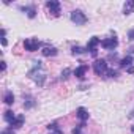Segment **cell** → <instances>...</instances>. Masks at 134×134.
I'll return each mask as SVG.
<instances>
[{
	"label": "cell",
	"mask_w": 134,
	"mask_h": 134,
	"mask_svg": "<svg viewBox=\"0 0 134 134\" xmlns=\"http://www.w3.org/2000/svg\"><path fill=\"white\" fill-rule=\"evenodd\" d=\"M107 70H109V68H107V60H104V58H98V60H95V63H93V71H95L96 76H103V74H106Z\"/></svg>",
	"instance_id": "cell-1"
},
{
	"label": "cell",
	"mask_w": 134,
	"mask_h": 134,
	"mask_svg": "<svg viewBox=\"0 0 134 134\" xmlns=\"http://www.w3.org/2000/svg\"><path fill=\"white\" fill-rule=\"evenodd\" d=\"M2 134H14V131H13L11 128H8V129H3V131H2Z\"/></svg>",
	"instance_id": "cell-23"
},
{
	"label": "cell",
	"mask_w": 134,
	"mask_h": 134,
	"mask_svg": "<svg viewBox=\"0 0 134 134\" xmlns=\"http://www.w3.org/2000/svg\"><path fill=\"white\" fill-rule=\"evenodd\" d=\"M87 70H88V66H87V65H81L79 68H76V70L73 71V74H74L77 79H84V77H85V73H87Z\"/></svg>",
	"instance_id": "cell-9"
},
{
	"label": "cell",
	"mask_w": 134,
	"mask_h": 134,
	"mask_svg": "<svg viewBox=\"0 0 134 134\" xmlns=\"http://www.w3.org/2000/svg\"><path fill=\"white\" fill-rule=\"evenodd\" d=\"M46 128H47V129H52V131H55V129H58V125H57V123L54 121V123H49V125H47Z\"/></svg>",
	"instance_id": "cell-21"
},
{
	"label": "cell",
	"mask_w": 134,
	"mask_h": 134,
	"mask_svg": "<svg viewBox=\"0 0 134 134\" xmlns=\"http://www.w3.org/2000/svg\"><path fill=\"white\" fill-rule=\"evenodd\" d=\"M46 8L49 10V13L54 16V18H58L62 10H60V2H57V0H49V2L46 3Z\"/></svg>",
	"instance_id": "cell-5"
},
{
	"label": "cell",
	"mask_w": 134,
	"mask_h": 134,
	"mask_svg": "<svg viewBox=\"0 0 134 134\" xmlns=\"http://www.w3.org/2000/svg\"><path fill=\"white\" fill-rule=\"evenodd\" d=\"M131 54H134V46H131V47H129V55H131Z\"/></svg>",
	"instance_id": "cell-28"
},
{
	"label": "cell",
	"mask_w": 134,
	"mask_h": 134,
	"mask_svg": "<svg viewBox=\"0 0 134 134\" xmlns=\"http://www.w3.org/2000/svg\"><path fill=\"white\" fill-rule=\"evenodd\" d=\"M3 103L8 104V106H11V104L14 103V95H13V92H7V93H5V96H3Z\"/></svg>",
	"instance_id": "cell-16"
},
{
	"label": "cell",
	"mask_w": 134,
	"mask_h": 134,
	"mask_svg": "<svg viewBox=\"0 0 134 134\" xmlns=\"http://www.w3.org/2000/svg\"><path fill=\"white\" fill-rule=\"evenodd\" d=\"M21 10L25 11L27 16H29L30 19H33V18L36 16V8H35V5H30V7H21Z\"/></svg>",
	"instance_id": "cell-13"
},
{
	"label": "cell",
	"mask_w": 134,
	"mask_h": 134,
	"mask_svg": "<svg viewBox=\"0 0 134 134\" xmlns=\"http://www.w3.org/2000/svg\"><path fill=\"white\" fill-rule=\"evenodd\" d=\"M70 18H71V21H73L76 25H84V24L88 21V18L85 16V13H82L81 10H74V11H71Z\"/></svg>",
	"instance_id": "cell-2"
},
{
	"label": "cell",
	"mask_w": 134,
	"mask_h": 134,
	"mask_svg": "<svg viewBox=\"0 0 134 134\" xmlns=\"http://www.w3.org/2000/svg\"><path fill=\"white\" fill-rule=\"evenodd\" d=\"M41 54H43L44 57H54V55H57V54H58V51H57V47H52V46H44V47L41 49Z\"/></svg>",
	"instance_id": "cell-10"
},
{
	"label": "cell",
	"mask_w": 134,
	"mask_h": 134,
	"mask_svg": "<svg viewBox=\"0 0 134 134\" xmlns=\"http://www.w3.org/2000/svg\"><path fill=\"white\" fill-rule=\"evenodd\" d=\"M7 70V62H2V71Z\"/></svg>",
	"instance_id": "cell-27"
},
{
	"label": "cell",
	"mask_w": 134,
	"mask_h": 134,
	"mask_svg": "<svg viewBox=\"0 0 134 134\" xmlns=\"http://www.w3.org/2000/svg\"><path fill=\"white\" fill-rule=\"evenodd\" d=\"M131 13H134V0H128V2L123 5V14L128 16Z\"/></svg>",
	"instance_id": "cell-12"
},
{
	"label": "cell",
	"mask_w": 134,
	"mask_h": 134,
	"mask_svg": "<svg viewBox=\"0 0 134 134\" xmlns=\"http://www.w3.org/2000/svg\"><path fill=\"white\" fill-rule=\"evenodd\" d=\"M8 44V41H7V38L5 36H2V46H7Z\"/></svg>",
	"instance_id": "cell-25"
},
{
	"label": "cell",
	"mask_w": 134,
	"mask_h": 134,
	"mask_svg": "<svg viewBox=\"0 0 134 134\" xmlns=\"http://www.w3.org/2000/svg\"><path fill=\"white\" fill-rule=\"evenodd\" d=\"M132 134H134V126H132Z\"/></svg>",
	"instance_id": "cell-29"
},
{
	"label": "cell",
	"mask_w": 134,
	"mask_h": 134,
	"mask_svg": "<svg viewBox=\"0 0 134 134\" xmlns=\"http://www.w3.org/2000/svg\"><path fill=\"white\" fill-rule=\"evenodd\" d=\"M84 52H87V47H85V49L81 47V46H73V47H71V54H73V55H79V54H84Z\"/></svg>",
	"instance_id": "cell-17"
},
{
	"label": "cell",
	"mask_w": 134,
	"mask_h": 134,
	"mask_svg": "<svg viewBox=\"0 0 134 134\" xmlns=\"http://www.w3.org/2000/svg\"><path fill=\"white\" fill-rule=\"evenodd\" d=\"M38 71H40V70H32V71H29V77L33 79L38 87H43V85H44V81H46V76H44L43 73H38Z\"/></svg>",
	"instance_id": "cell-4"
},
{
	"label": "cell",
	"mask_w": 134,
	"mask_h": 134,
	"mask_svg": "<svg viewBox=\"0 0 134 134\" xmlns=\"http://www.w3.org/2000/svg\"><path fill=\"white\" fill-rule=\"evenodd\" d=\"M118 63H120V68H126V70H128L129 66H131V63H132V57H131V55H126V57H123Z\"/></svg>",
	"instance_id": "cell-15"
},
{
	"label": "cell",
	"mask_w": 134,
	"mask_h": 134,
	"mask_svg": "<svg viewBox=\"0 0 134 134\" xmlns=\"http://www.w3.org/2000/svg\"><path fill=\"white\" fill-rule=\"evenodd\" d=\"M126 71H128V74H134V66H129Z\"/></svg>",
	"instance_id": "cell-24"
},
{
	"label": "cell",
	"mask_w": 134,
	"mask_h": 134,
	"mask_svg": "<svg viewBox=\"0 0 134 134\" xmlns=\"http://www.w3.org/2000/svg\"><path fill=\"white\" fill-rule=\"evenodd\" d=\"M98 44H101V40L98 36H92L90 41H88V44H87V52H90L93 57H96V54H98V49H96Z\"/></svg>",
	"instance_id": "cell-6"
},
{
	"label": "cell",
	"mask_w": 134,
	"mask_h": 134,
	"mask_svg": "<svg viewBox=\"0 0 134 134\" xmlns=\"http://www.w3.org/2000/svg\"><path fill=\"white\" fill-rule=\"evenodd\" d=\"M41 47V41L38 38H27L24 41V49L29 51V52H35Z\"/></svg>",
	"instance_id": "cell-3"
},
{
	"label": "cell",
	"mask_w": 134,
	"mask_h": 134,
	"mask_svg": "<svg viewBox=\"0 0 134 134\" xmlns=\"http://www.w3.org/2000/svg\"><path fill=\"white\" fill-rule=\"evenodd\" d=\"M106 76L110 77V79H115V77L118 76V73H117L115 70H107V71H106Z\"/></svg>",
	"instance_id": "cell-20"
},
{
	"label": "cell",
	"mask_w": 134,
	"mask_h": 134,
	"mask_svg": "<svg viewBox=\"0 0 134 134\" xmlns=\"http://www.w3.org/2000/svg\"><path fill=\"white\" fill-rule=\"evenodd\" d=\"M3 118H5V121H8V123H11L14 118H16V115L13 114V110H7L5 114H3Z\"/></svg>",
	"instance_id": "cell-18"
},
{
	"label": "cell",
	"mask_w": 134,
	"mask_h": 134,
	"mask_svg": "<svg viewBox=\"0 0 134 134\" xmlns=\"http://www.w3.org/2000/svg\"><path fill=\"white\" fill-rule=\"evenodd\" d=\"M24 120H25V117L24 115H18L11 123H10V128L11 129H16V128H21L22 125H24Z\"/></svg>",
	"instance_id": "cell-11"
},
{
	"label": "cell",
	"mask_w": 134,
	"mask_h": 134,
	"mask_svg": "<svg viewBox=\"0 0 134 134\" xmlns=\"http://www.w3.org/2000/svg\"><path fill=\"white\" fill-rule=\"evenodd\" d=\"M101 46H103V49H106V51H114V49L118 46V40H117V36L114 35L112 38L103 40V41H101Z\"/></svg>",
	"instance_id": "cell-7"
},
{
	"label": "cell",
	"mask_w": 134,
	"mask_h": 134,
	"mask_svg": "<svg viewBox=\"0 0 134 134\" xmlns=\"http://www.w3.org/2000/svg\"><path fill=\"white\" fill-rule=\"evenodd\" d=\"M35 106H36L35 98L30 96V95H27V96L24 98V107H25V109H32V107H35Z\"/></svg>",
	"instance_id": "cell-14"
},
{
	"label": "cell",
	"mask_w": 134,
	"mask_h": 134,
	"mask_svg": "<svg viewBox=\"0 0 134 134\" xmlns=\"http://www.w3.org/2000/svg\"><path fill=\"white\" fill-rule=\"evenodd\" d=\"M52 134H63V131H62V129H60V128H58V129H55V131H54V132H52Z\"/></svg>",
	"instance_id": "cell-26"
},
{
	"label": "cell",
	"mask_w": 134,
	"mask_h": 134,
	"mask_svg": "<svg viewBox=\"0 0 134 134\" xmlns=\"http://www.w3.org/2000/svg\"><path fill=\"white\" fill-rule=\"evenodd\" d=\"M70 74H71V70H70V68H65V70L62 71V81H66Z\"/></svg>",
	"instance_id": "cell-19"
},
{
	"label": "cell",
	"mask_w": 134,
	"mask_h": 134,
	"mask_svg": "<svg viewBox=\"0 0 134 134\" xmlns=\"http://www.w3.org/2000/svg\"><path fill=\"white\" fill-rule=\"evenodd\" d=\"M76 117H77V118H79L81 121H84V123H85V121L88 120L90 114H88V110H87L85 107H79V109L76 110Z\"/></svg>",
	"instance_id": "cell-8"
},
{
	"label": "cell",
	"mask_w": 134,
	"mask_h": 134,
	"mask_svg": "<svg viewBox=\"0 0 134 134\" xmlns=\"http://www.w3.org/2000/svg\"><path fill=\"white\" fill-rule=\"evenodd\" d=\"M128 40H129V41H134V29L128 32Z\"/></svg>",
	"instance_id": "cell-22"
}]
</instances>
